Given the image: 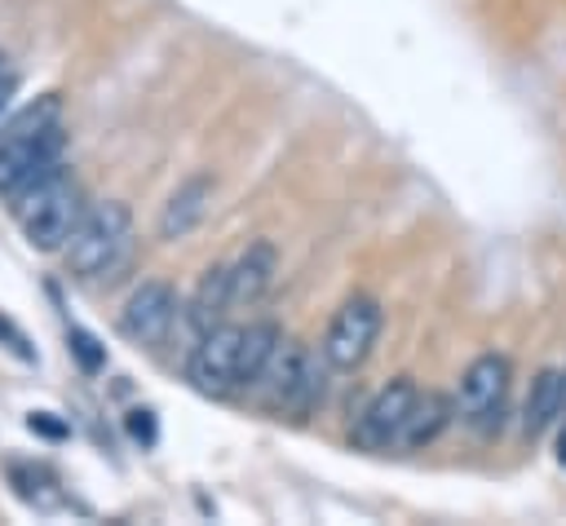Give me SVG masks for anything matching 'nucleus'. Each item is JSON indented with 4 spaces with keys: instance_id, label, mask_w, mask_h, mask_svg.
I'll return each mask as SVG.
<instances>
[{
    "instance_id": "nucleus-1",
    "label": "nucleus",
    "mask_w": 566,
    "mask_h": 526,
    "mask_svg": "<svg viewBox=\"0 0 566 526\" xmlns=\"http://www.w3.org/2000/svg\"><path fill=\"white\" fill-rule=\"evenodd\" d=\"M128 248H133V217L124 203L111 199V203L84 208L71 239L62 243V256L75 278L97 283V278H115V270L128 261Z\"/></svg>"
},
{
    "instance_id": "nucleus-2",
    "label": "nucleus",
    "mask_w": 566,
    "mask_h": 526,
    "mask_svg": "<svg viewBox=\"0 0 566 526\" xmlns=\"http://www.w3.org/2000/svg\"><path fill=\"white\" fill-rule=\"evenodd\" d=\"M13 217H18V225L35 252H62L75 221L84 217V194L62 168H53L31 190H22L13 199Z\"/></svg>"
},
{
    "instance_id": "nucleus-3",
    "label": "nucleus",
    "mask_w": 566,
    "mask_h": 526,
    "mask_svg": "<svg viewBox=\"0 0 566 526\" xmlns=\"http://www.w3.org/2000/svg\"><path fill=\"white\" fill-rule=\"evenodd\" d=\"M323 367H327V358L318 362L301 340L279 336L270 358H265V367L252 380V393L270 411H296L301 415L323 398Z\"/></svg>"
},
{
    "instance_id": "nucleus-4",
    "label": "nucleus",
    "mask_w": 566,
    "mask_h": 526,
    "mask_svg": "<svg viewBox=\"0 0 566 526\" xmlns=\"http://www.w3.org/2000/svg\"><path fill=\"white\" fill-rule=\"evenodd\" d=\"M509 380H513V362L504 354H478L460 385H455V415L482 433L500 429L504 415V398H509Z\"/></svg>"
},
{
    "instance_id": "nucleus-5",
    "label": "nucleus",
    "mask_w": 566,
    "mask_h": 526,
    "mask_svg": "<svg viewBox=\"0 0 566 526\" xmlns=\"http://www.w3.org/2000/svg\"><path fill=\"white\" fill-rule=\"evenodd\" d=\"M62 128L49 124L40 133H4L0 137V194L18 199L22 190H31L44 172L62 168Z\"/></svg>"
},
{
    "instance_id": "nucleus-6",
    "label": "nucleus",
    "mask_w": 566,
    "mask_h": 526,
    "mask_svg": "<svg viewBox=\"0 0 566 526\" xmlns=\"http://www.w3.org/2000/svg\"><path fill=\"white\" fill-rule=\"evenodd\" d=\"M376 336H380V305L371 296H349L336 309V318L327 323V336H323L318 354L327 358L332 371H358L367 362Z\"/></svg>"
},
{
    "instance_id": "nucleus-7",
    "label": "nucleus",
    "mask_w": 566,
    "mask_h": 526,
    "mask_svg": "<svg viewBox=\"0 0 566 526\" xmlns=\"http://www.w3.org/2000/svg\"><path fill=\"white\" fill-rule=\"evenodd\" d=\"M239 340H243V327H234V323H217L195 340L186 376L199 393H208V398L239 393Z\"/></svg>"
},
{
    "instance_id": "nucleus-8",
    "label": "nucleus",
    "mask_w": 566,
    "mask_h": 526,
    "mask_svg": "<svg viewBox=\"0 0 566 526\" xmlns=\"http://www.w3.org/2000/svg\"><path fill=\"white\" fill-rule=\"evenodd\" d=\"M177 314H181L177 292H172L168 283L150 278V283H142V287L124 301V309H119V332H124L133 345H159V340L172 332Z\"/></svg>"
},
{
    "instance_id": "nucleus-9",
    "label": "nucleus",
    "mask_w": 566,
    "mask_h": 526,
    "mask_svg": "<svg viewBox=\"0 0 566 526\" xmlns=\"http://www.w3.org/2000/svg\"><path fill=\"white\" fill-rule=\"evenodd\" d=\"M416 393H420V389H416L407 376H398V380H389L385 389H376L371 402H367L363 415H358L354 442L367 446V451L394 446V442H398V429H402V420H407V411H411V402H416Z\"/></svg>"
},
{
    "instance_id": "nucleus-10",
    "label": "nucleus",
    "mask_w": 566,
    "mask_h": 526,
    "mask_svg": "<svg viewBox=\"0 0 566 526\" xmlns=\"http://www.w3.org/2000/svg\"><path fill=\"white\" fill-rule=\"evenodd\" d=\"M208 203H212V177H208V172L186 177V181L168 194V203H164V212H159V239H181V234H190V230L203 221Z\"/></svg>"
},
{
    "instance_id": "nucleus-11",
    "label": "nucleus",
    "mask_w": 566,
    "mask_h": 526,
    "mask_svg": "<svg viewBox=\"0 0 566 526\" xmlns=\"http://www.w3.org/2000/svg\"><path fill=\"white\" fill-rule=\"evenodd\" d=\"M230 270V309L234 305H256L265 296V287L274 283V248L270 243H252Z\"/></svg>"
},
{
    "instance_id": "nucleus-12",
    "label": "nucleus",
    "mask_w": 566,
    "mask_h": 526,
    "mask_svg": "<svg viewBox=\"0 0 566 526\" xmlns=\"http://www.w3.org/2000/svg\"><path fill=\"white\" fill-rule=\"evenodd\" d=\"M562 411H566V376L553 371V367H544L531 380V393H526V407H522V433L535 442Z\"/></svg>"
},
{
    "instance_id": "nucleus-13",
    "label": "nucleus",
    "mask_w": 566,
    "mask_h": 526,
    "mask_svg": "<svg viewBox=\"0 0 566 526\" xmlns=\"http://www.w3.org/2000/svg\"><path fill=\"white\" fill-rule=\"evenodd\" d=\"M451 415H455V402H447L442 393H416V402H411V411H407L394 446H407V451L429 446L451 424Z\"/></svg>"
},
{
    "instance_id": "nucleus-14",
    "label": "nucleus",
    "mask_w": 566,
    "mask_h": 526,
    "mask_svg": "<svg viewBox=\"0 0 566 526\" xmlns=\"http://www.w3.org/2000/svg\"><path fill=\"white\" fill-rule=\"evenodd\" d=\"M226 309H230V270H226V265H212V270L199 278V287H195V296H190V305H186V318H190V327L203 336L208 327H217V323L226 318Z\"/></svg>"
},
{
    "instance_id": "nucleus-15",
    "label": "nucleus",
    "mask_w": 566,
    "mask_h": 526,
    "mask_svg": "<svg viewBox=\"0 0 566 526\" xmlns=\"http://www.w3.org/2000/svg\"><path fill=\"white\" fill-rule=\"evenodd\" d=\"M279 336L283 332L274 323H248L243 327V340H239V389H252V380L265 367V358H270V349H274Z\"/></svg>"
},
{
    "instance_id": "nucleus-16",
    "label": "nucleus",
    "mask_w": 566,
    "mask_h": 526,
    "mask_svg": "<svg viewBox=\"0 0 566 526\" xmlns=\"http://www.w3.org/2000/svg\"><path fill=\"white\" fill-rule=\"evenodd\" d=\"M71 354L84 371H102L106 367V349L97 345V336H88L84 327H71Z\"/></svg>"
},
{
    "instance_id": "nucleus-17",
    "label": "nucleus",
    "mask_w": 566,
    "mask_h": 526,
    "mask_svg": "<svg viewBox=\"0 0 566 526\" xmlns=\"http://www.w3.org/2000/svg\"><path fill=\"white\" fill-rule=\"evenodd\" d=\"M13 93H18V71H13V62H9L4 53H0V115L9 111Z\"/></svg>"
},
{
    "instance_id": "nucleus-18",
    "label": "nucleus",
    "mask_w": 566,
    "mask_h": 526,
    "mask_svg": "<svg viewBox=\"0 0 566 526\" xmlns=\"http://www.w3.org/2000/svg\"><path fill=\"white\" fill-rule=\"evenodd\" d=\"M128 433H133L137 442H155V420H150V411H133V415H128Z\"/></svg>"
},
{
    "instance_id": "nucleus-19",
    "label": "nucleus",
    "mask_w": 566,
    "mask_h": 526,
    "mask_svg": "<svg viewBox=\"0 0 566 526\" xmlns=\"http://www.w3.org/2000/svg\"><path fill=\"white\" fill-rule=\"evenodd\" d=\"M31 429H40V433H49V438H66V424H57V420H49V411H31V420H27Z\"/></svg>"
},
{
    "instance_id": "nucleus-20",
    "label": "nucleus",
    "mask_w": 566,
    "mask_h": 526,
    "mask_svg": "<svg viewBox=\"0 0 566 526\" xmlns=\"http://www.w3.org/2000/svg\"><path fill=\"white\" fill-rule=\"evenodd\" d=\"M557 464H566V429L557 433Z\"/></svg>"
}]
</instances>
